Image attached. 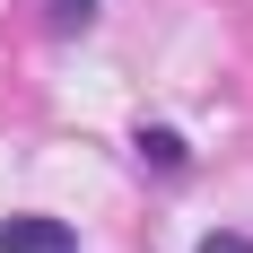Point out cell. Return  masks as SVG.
<instances>
[{
    "instance_id": "cell-4",
    "label": "cell",
    "mask_w": 253,
    "mask_h": 253,
    "mask_svg": "<svg viewBox=\"0 0 253 253\" xmlns=\"http://www.w3.org/2000/svg\"><path fill=\"white\" fill-rule=\"evenodd\" d=\"M192 253H253V236H236V227H210Z\"/></svg>"
},
{
    "instance_id": "cell-3",
    "label": "cell",
    "mask_w": 253,
    "mask_h": 253,
    "mask_svg": "<svg viewBox=\"0 0 253 253\" xmlns=\"http://www.w3.org/2000/svg\"><path fill=\"white\" fill-rule=\"evenodd\" d=\"M44 26H52V35H87V26H96V0H52Z\"/></svg>"
},
{
    "instance_id": "cell-1",
    "label": "cell",
    "mask_w": 253,
    "mask_h": 253,
    "mask_svg": "<svg viewBox=\"0 0 253 253\" xmlns=\"http://www.w3.org/2000/svg\"><path fill=\"white\" fill-rule=\"evenodd\" d=\"M0 253H79V236L44 210H18V218H0Z\"/></svg>"
},
{
    "instance_id": "cell-2",
    "label": "cell",
    "mask_w": 253,
    "mask_h": 253,
    "mask_svg": "<svg viewBox=\"0 0 253 253\" xmlns=\"http://www.w3.org/2000/svg\"><path fill=\"white\" fill-rule=\"evenodd\" d=\"M131 149H140V166H157V175H192V149H183V131H166V123H140Z\"/></svg>"
}]
</instances>
